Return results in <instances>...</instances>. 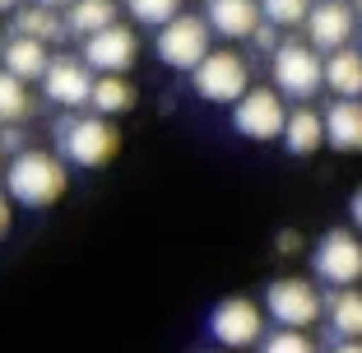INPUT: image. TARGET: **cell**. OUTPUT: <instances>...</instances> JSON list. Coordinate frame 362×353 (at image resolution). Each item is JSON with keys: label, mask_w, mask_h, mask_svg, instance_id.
Listing matches in <instances>:
<instances>
[{"label": "cell", "mask_w": 362, "mask_h": 353, "mask_svg": "<svg viewBox=\"0 0 362 353\" xmlns=\"http://www.w3.org/2000/svg\"><path fill=\"white\" fill-rule=\"evenodd\" d=\"M260 353H316L307 330H269L260 340Z\"/></svg>", "instance_id": "cell-25"}, {"label": "cell", "mask_w": 362, "mask_h": 353, "mask_svg": "<svg viewBox=\"0 0 362 353\" xmlns=\"http://www.w3.org/2000/svg\"><path fill=\"white\" fill-rule=\"evenodd\" d=\"M269 75H274V88L284 98H316L325 88V56L311 42H284L274 56H269Z\"/></svg>", "instance_id": "cell-3"}, {"label": "cell", "mask_w": 362, "mask_h": 353, "mask_svg": "<svg viewBox=\"0 0 362 353\" xmlns=\"http://www.w3.org/2000/svg\"><path fill=\"white\" fill-rule=\"evenodd\" d=\"M56 144H61L65 163H75V168H103V163L117 154L121 135L107 117L84 112V117H65L61 126H56Z\"/></svg>", "instance_id": "cell-2"}, {"label": "cell", "mask_w": 362, "mask_h": 353, "mask_svg": "<svg viewBox=\"0 0 362 353\" xmlns=\"http://www.w3.org/2000/svg\"><path fill=\"white\" fill-rule=\"evenodd\" d=\"M126 10L135 14V23H144V28H168L181 14V0H126Z\"/></svg>", "instance_id": "cell-24"}, {"label": "cell", "mask_w": 362, "mask_h": 353, "mask_svg": "<svg viewBox=\"0 0 362 353\" xmlns=\"http://www.w3.org/2000/svg\"><path fill=\"white\" fill-rule=\"evenodd\" d=\"M325 321H330L334 340H362V293L358 289H339L325 302Z\"/></svg>", "instance_id": "cell-18"}, {"label": "cell", "mask_w": 362, "mask_h": 353, "mask_svg": "<svg viewBox=\"0 0 362 353\" xmlns=\"http://www.w3.org/2000/svg\"><path fill=\"white\" fill-rule=\"evenodd\" d=\"M330 353H362V340H334Z\"/></svg>", "instance_id": "cell-29"}, {"label": "cell", "mask_w": 362, "mask_h": 353, "mask_svg": "<svg viewBox=\"0 0 362 353\" xmlns=\"http://www.w3.org/2000/svg\"><path fill=\"white\" fill-rule=\"evenodd\" d=\"M209 19H200V14H177V19L168 23V28H158V61L172 65V70H200L204 56L214 52L209 47Z\"/></svg>", "instance_id": "cell-6"}, {"label": "cell", "mask_w": 362, "mask_h": 353, "mask_svg": "<svg viewBox=\"0 0 362 353\" xmlns=\"http://www.w3.org/2000/svg\"><path fill=\"white\" fill-rule=\"evenodd\" d=\"M0 61H5V70H10L14 79H47V65H52V56H47V42H33V37H19L14 33L10 42H5V52H0Z\"/></svg>", "instance_id": "cell-15"}, {"label": "cell", "mask_w": 362, "mask_h": 353, "mask_svg": "<svg viewBox=\"0 0 362 353\" xmlns=\"http://www.w3.org/2000/svg\"><path fill=\"white\" fill-rule=\"evenodd\" d=\"M251 42H256L260 52H269V56H274L279 47H284V42H279V28H274V23H260V28H256V37H251Z\"/></svg>", "instance_id": "cell-26"}, {"label": "cell", "mask_w": 362, "mask_h": 353, "mask_svg": "<svg viewBox=\"0 0 362 353\" xmlns=\"http://www.w3.org/2000/svg\"><path fill=\"white\" fill-rule=\"evenodd\" d=\"M65 186H70V172L47 149H23L19 158H10V172H5V191L19 204H28V209L56 204L65 195Z\"/></svg>", "instance_id": "cell-1"}, {"label": "cell", "mask_w": 362, "mask_h": 353, "mask_svg": "<svg viewBox=\"0 0 362 353\" xmlns=\"http://www.w3.org/2000/svg\"><path fill=\"white\" fill-rule=\"evenodd\" d=\"M353 10H358V19H362V0H353Z\"/></svg>", "instance_id": "cell-34"}, {"label": "cell", "mask_w": 362, "mask_h": 353, "mask_svg": "<svg viewBox=\"0 0 362 353\" xmlns=\"http://www.w3.org/2000/svg\"><path fill=\"white\" fill-rule=\"evenodd\" d=\"M0 52H5V47H0Z\"/></svg>", "instance_id": "cell-35"}, {"label": "cell", "mask_w": 362, "mask_h": 353, "mask_svg": "<svg viewBox=\"0 0 362 353\" xmlns=\"http://www.w3.org/2000/svg\"><path fill=\"white\" fill-rule=\"evenodd\" d=\"M209 335L223 349H251L265 340V307L251 298H223L209 311Z\"/></svg>", "instance_id": "cell-7"}, {"label": "cell", "mask_w": 362, "mask_h": 353, "mask_svg": "<svg viewBox=\"0 0 362 353\" xmlns=\"http://www.w3.org/2000/svg\"><path fill=\"white\" fill-rule=\"evenodd\" d=\"M5 228H10V195L0 191V233H5Z\"/></svg>", "instance_id": "cell-31"}, {"label": "cell", "mask_w": 362, "mask_h": 353, "mask_svg": "<svg viewBox=\"0 0 362 353\" xmlns=\"http://www.w3.org/2000/svg\"><path fill=\"white\" fill-rule=\"evenodd\" d=\"M191 79H195V93L204 103H233L237 108L251 93V70H246V61L237 52H209Z\"/></svg>", "instance_id": "cell-8"}, {"label": "cell", "mask_w": 362, "mask_h": 353, "mask_svg": "<svg viewBox=\"0 0 362 353\" xmlns=\"http://www.w3.org/2000/svg\"><path fill=\"white\" fill-rule=\"evenodd\" d=\"M311 270H316V279L330 284L334 293L362 284V242H358V233H349V228L325 233L316 242V251H311Z\"/></svg>", "instance_id": "cell-4"}, {"label": "cell", "mask_w": 362, "mask_h": 353, "mask_svg": "<svg viewBox=\"0 0 362 353\" xmlns=\"http://www.w3.org/2000/svg\"><path fill=\"white\" fill-rule=\"evenodd\" d=\"M14 33L33 37V42H61L65 19L56 10H47V5H23V10H14Z\"/></svg>", "instance_id": "cell-19"}, {"label": "cell", "mask_w": 362, "mask_h": 353, "mask_svg": "<svg viewBox=\"0 0 362 353\" xmlns=\"http://www.w3.org/2000/svg\"><path fill=\"white\" fill-rule=\"evenodd\" d=\"M93 70L84 65V56H52L47 65V79H42V93L52 98L56 108H88V98H93Z\"/></svg>", "instance_id": "cell-11"}, {"label": "cell", "mask_w": 362, "mask_h": 353, "mask_svg": "<svg viewBox=\"0 0 362 353\" xmlns=\"http://www.w3.org/2000/svg\"><path fill=\"white\" fill-rule=\"evenodd\" d=\"M0 149L19 158V154H23V130L19 126H5V130H0Z\"/></svg>", "instance_id": "cell-27"}, {"label": "cell", "mask_w": 362, "mask_h": 353, "mask_svg": "<svg viewBox=\"0 0 362 353\" xmlns=\"http://www.w3.org/2000/svg\"><path fill=\"white\" fill-rule=\"evenodd\" d=\"M311 10H316V0H260V14L274 28H298L311 19Z\"/></svg>", "instance_id": "cell-23"}, {"label": "cell", "mask_w": 362, "mask_h": 353, "mask_svg": "<svg viewBox=\"0 0 362 353\" xmlns=\"http://www.w3.org/2000/svg\"><path fill=\"white\" fill-rule=\"evenodd\" d=\"M135 56H139V37L126 23H112V28L84 37V65L98 70V75H126L135 65Z\"/></svg>", "instance_id": "cell-10"}, {"label": "cell", "mask_w": 362, "mask_h": 353, "mask_svg": "<svg viewBox=\"0 0 362 353\" xmlns=\"http://www.w3.org/2000/svg\"><path fill=\"white\" fill-rule=\"evenodd\" d=\"M325 88L334 98H362V47L325 56Z\"/></svg>", "instance_id": "cell-17"}, {"label": "cell", "mask_w": 362, "mask_h": 353, "mask_svg": "<svg viewBox=\"0 0 362 353\" xmlns=\"http://www.w3.org/2000/svg\"><path fill=\"white\" fill-rule=\"evenodd\" d=\"M204 19L218 37L242 42V37H256L265 14H260V0H204Z\"/></svg>", "instance_id": "cell-13"}, {"label": "cell", "mask_w": 362, "mask_h": 353, "mask_svg": "<svg viewBox=\"0 0 362 353\" xmlns=\"http://www.w3.org/2000/svg\"><path fill=\"white\" fill-rule=\"evenodd\" d=\"M33 5H47V10H56V5H65V10H70L75 0H33Z\"/></svg>", "instance_id": "cell-32"}, {"label": "cell", "mask_w": 362, "mask_h": 353, "mask_svg": "<svg viewBox=\"0 0 362 353\" xmlns=\"http://www.w3.org/2000/svg\"><path fill=\"white\" fill-rule=\"evenodd\" d=\"M325 144V117L311 108H298L288 112V130H284V149L293 158H311V154Z\"/></svg>", "instance_id": "cell-16"}, {"label": "cell", "mask_w": 362, "mask_h": 353, "mask_svg": "<svg viewBox=\"0 0 362 353\" xmlns=\"http://www.w3.org/2000/svg\"><path fill=\"white\" fill-rule=\"evenodd\" d=\"M117 23V0H75L65 10V28L79 33V37H93V33L112 28Z\"/></svg>", "instance_id": "cell-20"}, {"label": "cell", "mask_w": 362, "mask_h": 353, "mask_svg": "<svg viewBox=\"0 0 362 353\" xmlns=\"http://www.w3.org/2000/svg\"><path fill=\"white\" fill-rule=\"evenodd\" d=\"M233 126L246 139H284L288 130V108L279 88H251L233 108Z\"/></svg>", "instance_id": "cell-9"}, {"label": "cell", "mask_w": 362, "mask_h": 353, "mask_svg": "<svg viewBox=\"0 0 362 353\" xmlns=\"http://www.w3.org/2000/svg\"><path fill=\"white\" fill-rule=\"evenodd\" d=\"M349 214H353V228L362 233V186L353 191V200H349Z\"/></svg>", "instance_id": "cell-28"}, {"label": "cell", "mask_w": 362, "mask_h": 353, "mask_svg": "<svg viewBox=\"0 0 362 353\" xmlns=\"http://www.w3.org/2000/svg\"><path fill=\"white\" fill-rule=\"evenodd\" d=\"M28 112H33L28 84H23V79H14L10 70L0 65V126H19Z\"/></svg>", "instance_id": "cell-22"}, {"label": "cell", "mask_w": 362, "mask_h": 353, "mask_svg": "<svg viewBox=\"0 0 362 353\" xmlns=\"http://www.w3.org/2000/svg\"><path fill=\"white\" fill-rule=\"evenodd\" d=\"M325 144L339 154H362V98H334L325 108Z\"/></svg>", "instance_id": "cell-14"}, {"label": "cell", "mask_w": 362, "mask_h": 353, "mask_svg": "<svg viewBox=\"0 0 362 353\" xmlns=\"http://www.w3.org/2000/svg\"><path fill=\"white\" fill-rule=\"evenodd\" d=\"M279 251H284V256H288V251H298V233H279Z\"/></svg>", "instance_id": "cell-30"}, {"label": "cell", "mask_w": 362, "mask_h": 353, "mask_svg": "<svg viewBox=\"0 0 362 353\" xmlns=\"http://www.w3.org/2000/svg\"><path fill=\"white\" fill-rule=\"evenodd\" d=\"M353 28H358V10H353L349 0H316V10H311L307 19V42L316 47V52L334 56L349 47Z\"/></svg>", "instance_id": "cell-12"}, {"label": "cell", "mask_w": 362, "mask_h": 353, "mask_svg": "<svg viewBox=\"0 0 362 353\" xmlns=\"http://www.w3.org/2000/svg\"><path fill=\"white\" fill-rule=\"evenodd\" d=\"M88 108H93L98 117H121V112L135 108V88H130V79H126V75H98Z\"/></svg>", "instance_id": "cell-21"}, {"label": "cell", "mask_w": 362, "mask_h": 353, "mask_svg": "<svg viewBox=\"0 0 362 353\" xmlns=\"http://www.w3.org/2000/svg\"><path fill=\"white\" fill-rule=\"evenodd\" d=\"M14 5H19V0H0V10H14Z\"/></svg>", "instance_id": "cell-33"}, {"label": "cell", "mask_w": 362, "mask_h": 353, "mask_svg": "<svg viewBox=\"0 0 362 353\" xmlns=\"http://www.w3.org/2000/svg\"><path fill=\"white\" fill-rule=\"evenodd\" d=\"M265 311L274 316L279 330H311L325 316V302L307 279H274L265 289Z\"/></svg>", "instance_id": "cell-5"}]
</instances>
